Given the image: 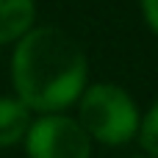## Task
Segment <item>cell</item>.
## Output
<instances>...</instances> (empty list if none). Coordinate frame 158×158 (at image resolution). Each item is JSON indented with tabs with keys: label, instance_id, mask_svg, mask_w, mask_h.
<instances>
[{
	"label": "cell",
	"instance_id": "5b68a950",
	"mask_svg": "<svg viewBox=\"0 0 158 158\" xmlns=\"http://www.w3.org/2000/svg\"><path fill=\"white\" fill-rule=\"evenodd\" d=\"M33 25L36 0H0V47H14Z\"/></svg>",
	"mask_w": 158,
	"mask_h": 158
},
{
	"label": "cell",
	"instance_id": "ba28073f",
	"mask_svg": "<svg viewBox=\"0 0 158 158\" xmlns=\"http://www.w3.org/2000/svg\"><path fill=\"white\" fill-rule=\"evenodd\" d=\"M131 158H150V156H144V153H139V156H131Z\"/></svg>",
	"mask_w": 158,
	"mask_h": 158
},
{
	"label": "cell",
	"instance_id": "3957f363",
	"mask_svg": "<svg viewBox=\"0 0 158 158\" xmlns=\"http://www.w3.org/2000/svg\"><path fill=\"white\" fill-rule=\"evenodd\" d=\"M22 150L28 158H92L94 144L75 114H42L33 117Z\"/></svg>",
	"mask_w": 158,
	"mask_h": 158
},
{
	"label": "cell",
	"instance_id": "8992f818",
	"mask_svg": "<svg viewBox=\"0 0 158 158\" xmlns=\"http://www.w3.org/2000/svg\"><path fill=\"white\" fill-rule=\"evenodd\" d=\"M142 153L150 158H158V100L142 111V125H139V136H136Z\"/></svg>",
	"mask_w": 158,
	"mask_h": 158
},
{
	"label": "cell",
	"instance_id": "52a82bcc",
	"mask_svg": "<svg viewBox=\"0 0 158 158\" xmlns=\"http://www.w3.org/2000/svg\"><path fill=\"white\" fill-rule=\"evenodd\" d=\"M136 3H139V11H142L144 25L150 28L153 36H158V0H136Z\"/></svg>",
	"mask_w": 158,
	"mask_h": 158
},
{
	"label": "cell",
	"instance_id": "277c9868",
	"mask_svg": "<svg viewBox=\"0 0 158 158\" xmlns=\"http://www.w3.org/2000/svg\"><path fill=\"white\" fill-rule=\"evenodd\" d=\"M33 111L14 94H0V150H11L25 142Z\"/></svg>",
	"mask_w": 158,
	"mask_h": 158
},
{
	"label": "cell",
	"instance_id": "6da1fadb",
	"mask_svg": "<svg viewBox=\"0 0 158 158\" xmlns=\"http://www.w3.org/2000/svg\"><path fill=\"white\" fill-rule=\"evenodd\" d=\"M11 89L33 117L67 114L89 81L86 50L58 25H33L11 47Z\"/></svg>",
	"mask_w": 158,
	"mask_h": 158
},
{
	"label": "cell",
	"instance_id": "7a4b0ae2",
	"mask_svg": "<svg viewBox=\"0 0 158 158\" xmlns=\"http://www.w3.org/2000/svg\"><path fill=\"white\" fill-rule=\"evenodd\" d=\"M75 119L81 122L92 144L125 147L139 136L142 111L128 89L111 81H94L75 103Z\"/></svg>",
	"mask_w": 158,
	"mask_h": 158
}]
</instances>
